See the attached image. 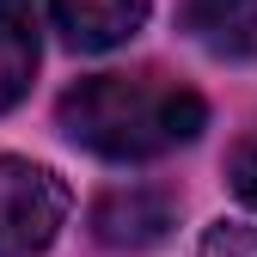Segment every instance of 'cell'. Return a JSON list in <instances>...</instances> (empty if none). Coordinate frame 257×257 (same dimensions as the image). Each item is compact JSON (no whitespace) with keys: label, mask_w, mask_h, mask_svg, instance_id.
Returning a JSON list of instances; mask_svg holds the SVG:
<instances>
[{"label":"cell","mask_w":257,"mask_h":257,"mask_svg":"<svg viewBox=\"0 0 257 257\" xmlns=\"http://www.w3.org/2000/svg\"><path fill=\"white\" fill-rule=\"evenodd\" d=\"M55 122L74 147L116 159V166H141L172 147H190L208 128V104L202 92L141 68V74H92L68 86L55 104Z\"/></svg>","instance_id":"6da1fadb"},{"label":"cell","mask_w":257,"mask_h":257,"mask_svg":"<svg viewBox=\"0 0 257 257\" xmlns=\"http://www.w3.org/2000/svg\"><path fill=\"white\" fill-rule=\"evenodd\" d=\"M68 184L49 166L19 153H0V257H37L55 245L68 220Z\"/></svg>","instance_id":"7a4b0ae2"},{"label":"cell","mask_w":257,"mask_h":257,"mask_svg":"<svg viewBox=\"0 0 257 257\" xmlns=\"http://www.w3.org/2000/svg\"><path fill=\"white\" fill-rule=\"evenodd\" d=\"M92 239L104 251H147L178 227V196L159 184H116L92 202Z\"/></svg>","instance_id":"3957f363"},{"label":"cell","mask_w":257,"mask_h":257,"mask_svg":"<svg viewBox=\"0 0 257 257\" xmlns=\"http://www.w3.org/2000/svg\"><path fill=\"white\" fill-rule=\"evenodd\" d=\"M147 13H153V0H49V19L61 31V43L80 49V55L122 49L147 25Z\"/></svg>","instance_id":"277c9868"},{"label":"cell","mask_w":257,"mask_h":257,"mask_svg":"<svg viewBox=\"0 0 257 257\" xmlns=\"http://www.w3.org/2000/svg\"><path fill=\"white\" fill-rule=\"evenodd\" d=\"M43 61V37H37V0H0V110H13Z\"/></svg>","instance_id":"5b68a950"},{"label":"cell","mask_w":257,"mask_h":257,"mask_svg":"<svg viewBox=\"0 0 257 257\" xmlns=\"http://www.w3.org/2000/svg\"><path fill=\"white\" fill-rule=\"evenodd\" d=\"M178 25L196 37L208 55H257V0H184Z\"/></svg>","instance_id":"8992f818"},{"label":"cell","mask_w":257,"mask_h":257,"mask_svg":"<svg viewBox=\"0 0 257 257\" xmlns=\"http://www.w3.org/2000/svg\"><path fill=\"white\" fill-rule=\"evenodd\" d=\"M196 257H257V227H245V220H214V227L202 233Z\"/></svg>","instance_id":"52a82bcc"},{"label":"cell","mask_w":257,"mask_h":257,"mask_svg":"<svg viewBox=\"0 0 257 257\" xmlns=\"http://www.w3.org/2000/svg\"><path fill=\"white\" fill-rule=\"evenodd\" d=\"M227 178H233V196L245 202V208H257V128L233 147V159H227Z\"/></svg>","instance_id":"ba28073f"}]
</instances>
